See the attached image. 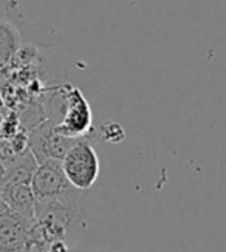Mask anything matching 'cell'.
<instances>
[{
    "mask_svg": "<svg viewBox=\"0 0 226 252\" xmlns=\"http://www.w3.org/2000/svg\"><path fill=\"white\" fill-rule=\"evenodd\" d=\"M99 136L109 144H121L126 139V130L124 127L116 121H105L99 127Z\"/></svg>",
    "mask_w": 226,
    "mask_h": 252,
    "instance_id": "ba28073f",
    "label": "cell"
},
{
    "mask_svg": "<svg viewBox=\"0 0 226 252\" xmlns=\"http://www.w3.org/2000/svg\"><path fill=\"white\" fill-rule=\"evenodd\" d=\"M0 195L9 211L22 215L28 220L34 218V196L31 190V181L3 180L0 186Z\"/></svg>",
    "mask_w": 226,
    "mask_h": 252,
    "instance_id": "8992f818",
    "label": "cell"
},
{
    "mask_svg": "<svg viewBox=\"0 0 226 252\" xmlns=\"http://www.w3.org/2000/svg\"><path fill=\"white\" fill-rule=\"evenodd\" d=\"M70 252H105L101 249H89V248H73Z\"/></svg>",
    "mask_w": 226,
    "mask_h": 252,
    "instance_id": "9c48e42d",
    "label": "cell"
},
{
    "mask_svg": "<svg viewBox=\"0 0 226 252\" xmlns=\"http://www.w3.org/2000/svg\"><path fill=\"white\" fill-rule=\"evenodd\" d=\"M0 70H2V65H0Z\"/></svg>",
    "mask_w": 226,
    "mask_h": 252,
    "instance_id": "8fae6325",
    "label": "cell"
},
{
    "mask_svg": "<svg viewBox=\"0 0 226 252\" xmlns=\"http://www.w3.org/2000/svg\"><path fill=\"white\" fill-rule=\"evenodd\" d=\"M20 48V36L11 22L0 20V65H6Z\"/></svg>",
    "mask_w": 226,
    "mask_h": 252,
    "instance_id": "52a82bcc",
    "label": "cell"
},
{
    "mask_svg": "<svg viewBox=\"0 0 226 252\" xmlns=\"http://www.w3.org/2000/svg\"><path fill=\"white\" fill-rule=\"evenodd\" d=\"M31 223L9 209L0 212V252H22Z\"/></svg>",
    "mask_w": 226,
    "mask_h": 252,
    "instance_id": "5b68a950",
    "label": "cell"
},
{
    "mask_svg": "<svg viewBox=\"0 0 226 252\" xmlns=\"http://www.w3.org/2000/svg\"><path fill=\"white\" fill-rule=\"evenodd\" d=\"M61 166L67 181L81 192L90 190L101 172L99 157L89 138H81L74 142L61 159Z\"/></svg>",
    "mask_w": 226,
    "mask_h": 252,
    "instance_id": "6da1fadb",
    "label": "cell"
},
{
    "mask_svg": "<svg viewBox=\"0 0 226 252\" xmlns=\"http://www.w3.org/2000/svg\"><path fill=\"white\" fill-rule=\"evenodd\" d=\"M2 107H3V96L0 94V110H2Z\"/></svg>",
    "mask_w": 226,
    "mask_h": 252,
    "instance_id": "30bf717a",
    "label": "cell"
},
{
    "mask_svg": "<svg viewBox=\"0 0 226 252\" xmlns=\"http://www.w3.org/2000/svg\"><path fill=\"white\" fill-rule=\"evenodd\" d=\"M28 136V150L34 157L37 164L48 161V159H58L61 161L70 147L78 139L67 138L58 133L55 128V123L50 119L39 123L36 127L31 128Z\"/></svg>",
    "mask_w": 226,
    "mask_h": 252,
    "instance_id": "277c9868",
    "label": "cell"
},
{
    "mask_svg": "<svg viewBox=\"0 0 226 252\" xmlns=\"http://www.w3.org/2000/svg\"><path fill=\"white\" fill-rule=\"evenodd\" d=\"M92 108L89 101L85 99L82 92L76 87L65 85V93H64V112L61 121L55 124L58 133L73 138H89L92 128Z\"/></svg>",
    "mask_w": 226,
    "mask_h": 252,
    "instance_id": "3957f363",
    "label": "cell"
},
{
    "mask_svg": "<svg viewBox=\"0 0 226 252\" xmlns=\"http://www.w3.org/2000/svg\"><path fill=\"white\" fill-rule=\"evenodd\" d=\"M31 190H33L36 204L67 201L78 198L82 193L67 181L62 172L61 161L58 159H48L37 164L33 178H31Z\"/></svg>",
    "mask_w": 226,
    "mask_h": 252,
    "instance_id": "7a4b0ae2",
    "label": "cell"
}]
</instances>
